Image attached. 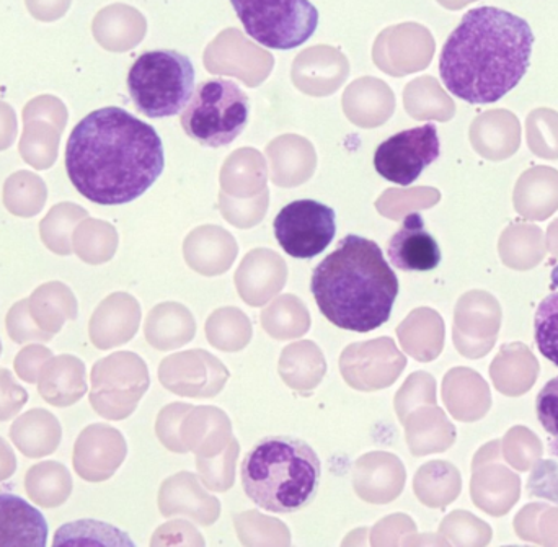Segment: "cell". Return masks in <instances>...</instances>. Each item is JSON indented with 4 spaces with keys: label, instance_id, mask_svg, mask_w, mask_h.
Returning <instances> with one entry per match:
<instances>
[{
    "label": "cell",
    "instance_id": "cell-1",
    "mask_svg": "<svg viewBox=\"0 0 558 547\" xmlns=\"http://www.w3.org/2000/svg\"><path fill=\"white\" fill-rule=\"evenodd\" d=\"M166 153L156 127L120 107L92 111L65 147L69 180L88 202L126 205L162 175Z\"/></svg>",
    "mask_w": 558,
    "mask_h": 547
},
{
    "label": "cell",
    "instance_id": "cell-2",
    "mask_svg": "<svg viewBox=\"0 0 558 547\" xmlns=\"http://www.w3.org/2000/svg\"><path fill=\"white\" fill-rule=\"evenodd\" d=\"M534 39L530 23L508 10H469L442 46V84L468 104H497L526 75Z\"/></svg>",
    "mask_w": 558,
    "mask_h": 547
},
{
    "label": "cell",
    "instance_id": "cell-3",
    "mask_svg": "<svg viewBox=\"0 0 558 547\" xmlns=\"http://www.w3.org/2000/svg\"><path fill=\"white\" fill-rule=\"evenodd\" d=\"M311 291L328 323L366 333L390 319L400 284L376 242L348 234L314 268Z\"/></svg>",
    "mask_w": 558,
    "mask_h": 547
},
{
    "label": "cell",
    "instance_id": "cell-4",
    "mask_svg": "<svg viewBox=\"0 0 558 547\" xmlns=\"http://www.w3.org/2000/svg\"><path fill=\"white\" fill-rule=\"evenodd\" d=\"M242 486L248 499L274 513L305 509L317 496L322 463L314 448L294 437H267L242 461Z\"/></svg>",
    "mask_w": 558,
    "mask_h": 547
},
{
    "label": "cell",
    "instance_id": "cell-5",
    "mask_svg": "<svg viewBox=\"0 0 558 547\" xmlns=\"http://www.w3.org/2000/svg\"><path fill=\"white\" fill-rule=\"evenodd\" d=\"M195 65L189 56L172 49L146 51L131 65L128 90L147 118L175 117L195 94Z\"/></svg>",
    "mask_w": 558,
    "mask_h": 547
},
{
    "label": "cell",
    "instance_id": "cell-6",
    "mask_svg": "<svg viewBox=\"0 0 558 547\" xmlns=\"http://www.w3.org/2000/svg\"><path fill=\"white\" fill-rule=\"evenodd\" d=\"M251 104L235 82L208 78L196 87L182 113L186 136L205 147H225L234 143L247 127Z\"/></svg>",
    "mask_w": 558,
    "mask_h": 547
},
{
    "label": "cell",
    "instance_id": "cell-7",
    "mask_svg": "<svg viewBox=\"0 0 558 547\" xmlns=\"http://www.w3.org/2000/svg\"><path fill=\"white\" fill-rule=\"evenodd\" d=\"M245 33L265 48L289 51L314 36L318 10L311 0H231Z\"/></svg>",
    "mask_w": 558,
    "mask_h": 547
},
{
    "label": "cell",
    "instance_id": "cell-8",
    "mask_svg": "<svg viewBox=\"0 0 558 547\" xmlns=\"http://www.w3.org/2000/svg\"><path fill=\"white\" fill-rule=\"evenodd\" d=\"M274 229L286 254L308 260L328 248L337 235V212L315 199H298L278 212Z\"/></svg>",
    "mask_w": 558,
    "mask_h": 547
},
{
    "label": "cell",
    "instance_id": "cell-9",
    "mask_svg": "<svg viewBox=\"0 0 558 547\" xmlns=\"http://www.w3.org/2000/svg\"><path fill=\"white\" fill-rule=\"evenodd\" d=\"M441 156L438 127L433 123L400 131L379 144L374 153V167L383 179L397 185L416 182L426 167Z\"/></svg>",
    "mask_w": 558,
    "mask_h": 547
},
{
    "label": "cell",
    "instance_id": "cell-10",
    "mask_svg": "<svg viewBox=\"0 0 558 547\" xmlns=\"http://www.w3.org/2000/svg\"><path fill=\"white\" fill-rule=\"evenodd\" d=\"M136 362L133 356L121 353L100 360L94 366L90 402L98 414L113 421H121L124 415L130 414L128 402L131 404L133 399L128 398V392L133 394L130 379L136 376Z\"/></svg>",
    "mask_w": 558,
    "mask_h": 547
},
{
    "label": "cell",
    "instance_id": "cell-11",
    "mask_svg": "<svg viewBox=\"0 0 558 547\" xmlns=\"http://www.w3.org/2000/svg\"><path fill=\"white\" fill-rule=\"evenodd\" d=\"M124 458L121 435L107 425H90L74 445V470L88 483L108 479Z\"/></svg>",
    "mask_w": 558,
    "mask_h": 547
},
{
    "label": "cell",
    "instance_id": "cell-12",
    "mask_svg": "<svg viewBox=\"0 0 558 547\" xmlns=\"http://www.w3.org/2000/svg\"><path fill=\"white\" fill-rule=\"evenodd\" d=\"M387 255L393 267L402 271H432L442 260L438 241L426 231L420 212L405 216L402 228L390 238Z\"/></svg>",
    "mask_w": 558,
    "mask_h": 547
},
{
    "label": "cell",
    "instance_id": "cell-13",
    "mask_svg": "<svg viewBox=\"0 0 558 547\" xmlns=\"http://www.w3.org/2000/svg\"><path fill=\"white\" fill-rule=\"evenodd\" d=\"M48 523L35 507L13 494H0V547H45Z\"/></svg>",
    "mask_w": 558,
    "mask_h": 547
},
{
    "label": "cell",
    "instance_id": "cell-14",
    "mask_svg": "<svg viewBox=\"0 0 558 547\" xmlns=\"http://www.w3.org/2000/svg\"><path fill=\"white\" fill-rule=\"evenodd\" d=\"M38 392L54 408H71L87 392L84 363L72 355L51 356L39 375Z\"/></svg>",
    "mask_w": 558,
    "mask_h": 547
},
{
    "label": "cell",
    "instance_id": "cell-15",
    "mask_svg": "<svg viewBox=\"0 0 558 547\" xmlns=\"http://www.w3.org/2000/svg\"><path fill=\"white\" fill-rule=\"evenodd\" d=\"M10 438L16 450L29 460L49 457L61 445L62 428L58 418L45 409H33L13 422Z\"/></svg>",
    "mask_w": 558,
    "mask_h": 547
},
{
    "label": "cell",
    "instance_id": "cell-16",
    "mask_svg": "<svg viewBox=\"0 0 558 547\" xmlns=\"http://www.w3.org/2000/svg\"><path fill=\"white\" fill-rule=\"evenodd\" d=\"M29 313L45 332H61L68 320L77 317V301L65 284L59 281L43 284L28 300Z\"/></svg>",
    "mask_w": 558,
    "mask_h": 547
},
{
    "label": "cell",
    "instance_id": "cell-17",
    "mask_svg": "<svg viewBox=\"0 0 558 547\" xmlns=\"http://www.w3.org/2000/svg\"><path fill=\"white\" fill-rule=\"evenodd\" d=\"M25 490L36 506L58 509L71 497V473L58 461H43L29 467L26 473Z\"/></svg>",
    "mask_w": 558,
    "mask_h": 547
},
{
    "label": "cell",
    "instance_id": "cell-18",
    "mask_svg": "<svg viewBox=\"0 0 558 547\" xmlns=\"http://www.w3.org/2000/svg\"><path fill=\"white\" fill-rule=\"evenodd\" d=\"M123 296H111L95 311L90 320V340L97 349H110L126 342L133 333V317H128Z\"/></svg>",
    "mask_w": 558,
    "mask_h": 547
},
{
    "label": "cell",
    "instance_id": "cell-19",
    "mask_svg": "<svg viewBox=\"0 0 558 547\" xmlns=\"http://www.w3.org/2000/svg\"><path fill=\"white\" fill-rule=\"evenodd\" d=\"M3 203L12 215L32 218L45 206V182L29 172L15 173L7 180Z\"/></svg>",
    "mask_w": 558,
    "mask_h": 547
},
{
    "label": "cell",
    "instance_id": "cell-20",
    "mask_svg": "<svg viewBox=\"0 0 558 547\" xmlns=\"http://www.w3.org/2000/svg\"><path fill=\"white\" fill-rule=\"evenodd\" d=\"M84 216L85 211L81 206L72 205V203L56 205L39 226V232H41V239L46 247L54 254H71L72 248L69 238H71L72 228Z\"/></svg>",
    "mask_w": 558,
    "mask_h": 547
},
{
    "label": "cell",
    "instance_id": "cell-21",
    "mask_svg": "<svg viewBox=\"0 0 558 547\" xmlns=\"http://www.w3.org/2000/svg\"><path fill=\"white\" fill-rule=\"evenodd\" d=\"M534 336L544 358L558 366V293L541 301L534 317Z\"/></svg>",
    "mask_w": 558,
    "mask_h": 547
},
{
    "label": "cell",
    "instance_id": "cell-22",
    "mask_svg": "<svg viewBox=\"0 0 558 547\" xmlns=\"http://www.w3.org/2000/svg\"><path fill=\"white\" fill-rule=\"evenodd\" d=\"M7 333L15 343L41 342L52 339V333L45 332L29 313L28 300L19 301L7 314Z\"/></svg>",
    "mask_w": 558,
    "mask_h": 547
},
{
    "label": "cell",
    "instance_id": "cell-23",
    "mask_svg": "<svg viewBox=\"0 0 558 547\" xmlns=\"http://www.w3.org/2000/svg\"><path fill=\"white\" fill-rule=\"evenodd\" d=\"M28 402V392L13 379L9 369L0 368V422L15 417Z\"/></svg>",
    "mask_w": 558,
    "mask_h": 547
},
{
    "label": "cell",
    "instance_id": "cell-24",
    "mask_svg": "<svg viewBox=\"0 0 558 547\" xmlns=\"http://www.w3.org/2000/svg\"><path fill=\"white\" fill-rule=\"evenodd\" d=\"M51 356V350L46 349V347H25V349L20 350L15 362H13L16 376L23 379V381L29 382V385H35V382H38L39 375H41L43 366L46 365V362H48Z\"/></svg>",
    "mask_w": 558,
    "mask_h": 547
},
{
    "label": "cell",
    "instance_id": "cell-25",
    "mask_svg": "<svg viewBox=\"0 0 558 547\" xmlns=\"http://www.w3.org/2000/svg\"><path fill=\"white\" fill-rule=\"evenodd\" d=\"M536 411L544 430L558 438V376L550 379L537 396Z\"/></svg>",
    "mask_w": 558,
    "mask_h": 547
},
{
    "label": "cell",
    "instance_id": "cell-26",
    "mask_svg": "<svg viewBox=\"0 0 558 547\" xmlns=\"http://www.w3.org/2000/svg\"><path fill=\"white\" fill-rule=\"evenodd\" d=\"M16 471V458L12 447L0 437V483L10 479Z\"/></svg>",
    "mask_w": 558,
    "mask_h": 547
},
{
    "label": "cell",
    "instance_id": "cell-27",
    "mask_svg": "<svg viewBox=\"0 0 558 547\" xmlns=\"http://www.w3.org/2000/svg\"><path fill=\"white\" fill-rule=\"evenodd\" d=\"M0 355H2V342H0Z\"/></svg>",
    "mask_w": 558,
    "mask_h": 547
}]
</instances>
